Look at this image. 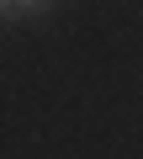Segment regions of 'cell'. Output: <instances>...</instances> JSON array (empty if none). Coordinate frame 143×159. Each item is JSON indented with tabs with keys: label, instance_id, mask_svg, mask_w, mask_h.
<instances>
[{
	"label": "cell",
	"instance_id": "1",
	"mask_svg": "<svg viewBox=\"0 0 143 159\" xmlns=\"http://www.w3.org/2000/svg\"><path fill=\"white\" fill-rule=\"evenodd\" d=\"M53 11V0H11V16H42Z\"/></svg>",
	"mask_w": 143,
	"mask_h": 159
},
{
	"label": "cell",
	"instance_id": "2",
	"mask_svg": "<svg viewBox=\"0 0 143 159\" xmlns=\"http://www.w3.org/2000/svg\"><path fill=\"white\" fill-rule=\"evenodd\" d=\"M0 16H11V0H0Z\"/></svg>",
	"mask_w": 143,
	"mask_h": 159
}]
</instances>
